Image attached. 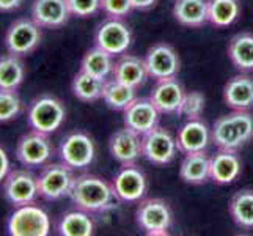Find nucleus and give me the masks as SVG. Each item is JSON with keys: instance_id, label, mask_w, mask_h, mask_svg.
I'll return each mask as SVG.
<instances>
[{"instance_id": "obj_1", "label": "nucleus", "mask_w": 253, "mask_h": 236, "mask_svg": "<svg viewBox=\"0 0 253 236\" xmlns=\"http://www.w3.org/2000/svg\"><path fill=\"white\" fill-rule=\"evenodd\" d=\"M68 197L77 208L90 214L107 211L113 208L118 200L113 192L112 183H107L104 178L90 173L74 177Z\"/></svg>"}, {"instance_id": "obj_2", "label": "nucleus", "mask_w": 253, "mask_h": 236, "mask_svg": "<svg viewBox=\"0 0 253 236\" xmlns=\"http://www.w3.org/2000/svg\"><path fill=\"white\" fill-rule=\"evenodd\" d=\"M212 142L219 150L238 151L253 137V117L249 110H234L220 117L211 131Z\"/></svg>"}, {"instance_id": "obj_3", "label": "nucleus", "mask_w": 253, "mask_h": 236, "mask_svg": "<svg viewBox=\"0 0 253 236\" xmlns=\"http://www.w3.org/2000/svg\"><path fill=\"white\" fill-rule=\"evenodd\" d=\"M66 120L63 102L52 94H41L35 98L27 109V123L32 131L41 134H52L60 129Z\"/></svg>"}, {"instance_id": "obj_4", "label": "nucleus", "mask_w": 253, "mask_h": 236, "mask_svg": "<svg viewBox=\"0 0 253 236\" xmlns=\"http://www.w3.org/2000/svg\"><path fill=\"white\" fill-rule=\"evenodd\" d=\"M6 233L10 236H47L50 217L33 203L14 206V211L6 219Z\"/></svg>"}, {"instance_id": "obj_5", "label": "nucleus", "mask_w": 253, "mask_h": 236, "mask_svg": "<svg viewBox=\"0 0 253 236\" xmlns=\"http://www.w3.org/2000/svg\"><path fill=\"white\" fill-rule=\"evenodd\" d=\"M135 222L146 235L150 236H164L167 235L173 214L167 202L161 198H142L138 202L135 211Z\"/></svg>"}, {"instance_id": "obj_6", "label": "nucleus", "mask_w": 253, "mask_h": 236, "mask_svg": "<svg viewBox=\"0 0 253 236\" xmlns=\"http://www.w3.org/2000/svg\"><path fill=\"white\" fill-rule=\"evenodd\" d=\"M60 161L73 170H82L90 167L96 156V146L93 139L84 131H74L63 137L58 146Z\"/></svg>"}, {"instance_id": "obj_7", "label": "nucleus", "mask_w": 253, "mask_h": 236, "mask_svg": "<svg viewBox=\"0 0 253 236\" xmlns=\"http://www.w3.org/2000/svg\"><path fill=\"white\" fill-rule=\"evenodd\" d=\"M38 190L40 197L55 202L69 194V189L74 181L73 169L65 162L46 164L38 175Z\"/></svg>"}, {"instance_id": "obj_8", "label": "nucleus", "mask_w": 253, "mask_h": 236, "mask_svg": "<svg viewBox=\"0 0 253 236\" xmlns=\"http://www.w3.org/2000/svg\"><path fill=\"white\" fill-rule=\"evenodd\" d=\"M41 27L33 19H17L6 30L5 46L13 55L25 57L41 45Z\"/></svg>"}, {"instance_id": "obj_9", "label": "nucleus", "mask_w": 253, "mask_h": 236, "mask_svg": "<svg viewBox=\"0 0 253 236\" xmlns=\"http://www.w3.org/2000/svg\"><path fill=\"white\" fill-rule=\"evenodd\" d=\"M176 139L169 129L156 126L150 133L142 136V153L143 157L153 165H167L178 153Z\"/></svg>"}, {"instance_id": "obj_10", "label": "nucleus", "mask_w": 253, "mask_h": 236, "mask_svg": "<svg viewBox=\"0 0 253 236\" xmlns=\"http://www.w3.org/2000/svg\"><path fill=\"white\" fill-rule=\"evenodd\" d=\"M3 195L13 206L35 203L40 197L38 178L27 169L10 170L3 180Z\"/></svg>"}, {"instance_id": "obj_11", "label": "nucleus", "mask_w": 253, "mask_h": 236, "mask_svg": "<svg viewBox=\"0 0 253 236\" xmlns=\"http://www.w3.org/2000/svg\"><path fill=\"white\" fill-rule=\"evenodd\" d=\"M94 43L113 57L123 55L132 45V32L118 17H109L96 29Z\"/></svg>"}, {"instance_id": "obj_12", "label": "nucleus", "mask_w": 253, "mask_h": 236, "mask_svg": "<svg viewBox=\"0 0 253 236\" xmlns=\"http://www.w3.org/2000/svg\"><path fill=\"white\" fill-rule=\"evenodd\" d=\"M54 154V148L46 134L32 133L24 134L19 142L16 145V157L24 167L35 169V167H42L49 162V159Z\"/></svg>"}, {"instance_id": "obj_13", "label": "nucleus", "mask_w": 253, "mask_h": 236, "mask_svg": "<svg viewBox=\"0 0 253 236\" xmlns=\"http://www.w3.org/2000/svg\"><path fill=\"white\" fill-rule=\"evenodd\" d=\"M112 188L120 202L134 203L145 198L148 181L145 173L135 164L123 165L112 180Z\"/></svg>"}, {"instance_id": "obj_14", "label": "nucleus", "mask_w": 253, "mask_h": 236, "mask_svg": "<svg viewBox=\"0 0 253 236\" xmlns=\"http://www.w3.org/2000/svg\"><path fill=\"white\" fill-rule=\"evenodd\" d=\"M145 65L150 77L156 81L176 77L179 71V57L170 45H154L145 57Z\"/></svg>"}, {"instance_id": "obj_15", "label": "nucleus", "mask_w": 253, "mask_h": 236, "mask_svg": "<svg viewBox=\"0 0 253 236\" xmlns=\"http://www.w3.org/2000/svg\"><path fill=\"white\" fill-rule=\"evenodd\" d=\"M159 113L150 98H137L123 110V121L126 128L143 136L158 126Z\"/></svg>"}, {"instance_id": "obj_16", "label": "nucleus", "mask_w": 253, "mask_h": 236, "mask_svg": "<svg viewBox=\"0 0 253 236\" xmlns=\"http://www.w3.org/2000/svg\"><path fill=\"white\" fill-rule=\"evenodd\" d=\"M109 151L115 161L121 165L135 164L142 153V136L132 129L123 128L115 131L109 139Z\"/></svg>"}, {"instance_id": "obj_17", "label": "nucleus", "mask_w": 253, "mask_h": 236, "mask_svg": "<svg viewBox=\"0 0 253 236\" xmlns=\"http://www.w3.org/2000/svg\"><path fill=\"white\" fill-rule=\"evenodd\" d=\"M68 0H33L32 19L41 29H60L71 17Z\"/></svg>"}, {"instance_id": "obj_18", "label": "nucleus", "mask_w": 253, "mask_h": 236, "mask_svg": "<svg viewBox=\"0 0 253 236\" xmlns=\"http://www.w3.org/2000/svg\"><path fill=\"white\" fill-rule=\"evenodd\" d=\"M212 141L211 131L208 125L203 123L202 118L198 120H187L184 125L178 131L176 143L179 151L182 153H197V151H206L209 142Z\"/></svg>"}, {"instance_id": "obj_19", "label": "nucleus", "mask_w": 253, "mask_h": 236, "mask_svg": "<svg viewBox=\"0 0 253 236\" xmlns=\"http://www.w3.org/2000/svg\"><path fill=\"white\" fill-rule=\"evenodd\" d=\"M182 98H184V90L176 77L158 81L150 94V99L161 113H179Z\"/></svg>"}, {"instance_id": "obj_20", "label": "nucleus", "mask_w": 253, "mask_h": 236, "mask_svg": "<svg viewBox=\"0 0 253 236\" xmlns=\"http://www.w3.org/2000/svg\"><path fill=\"white\" fill-rule=\"evenodd\" d=\"M242 170L241 157L233 150H219L211 157V180L217 185H230Z\"/></svg>"}, {"instance_id": "obj_21", "label": "nucleus", "mask_w": 253, "mask_h": 236, "mask_svg": "<svg viewBox=\"0 0 253 236\" xmlns=\"http://www.w3.org/2000/svg\"><path fill=\"white\" fill-rule=\"evenodd\" d=\"M223 99L233 110H249L253 107V79L234 76L223 89Z\"/></svg>"}, {"instance_id": "obj_22", "label": "nucleus", "mask_w": 253, "mask_h": 236, "mask_svg": "<svg viewBox=\"0 0 253 236\" xmlns=\"http://www.w3.org/2000/svg\"><path fill=\"white\" fill-rule=\"evenodd\" d=\"M179 177L187 185H203L211 178V157L205 151L187 153L181 162Z\"/></svg>"}, {"instance_id": "obj_23", "label": "nucleus", "mask_w": 253, "mask_h": 236, "mask_svg": "<svg viewBox=\"0 0 253 236\" xmlns=\"http://www.w3.org/2000/svg\"><path fill=\"white\" fill-rule=\"evenodd\" d=\"M148 74V69L145 65V60L138 58L135 55H123L113 66L112 77L117 79L118 82H123L129 87L138 89L145 84Z\"/></svg>"}, {"instance_id": "obj_24", "label": "nucleus", "mask_w": 253, "mask_h": 236, "mask_svg": "<svg viewBox=\"0 0 253 236\" xmlns=\"http://www.w3.org/2000/svg\"><path fill=\"white\" fill-rule=\"evenodd\" d=\"M173 16L186 27H202L208 22V0H176Z\"/></svg>"}, {"instance_id": "obj_25", "label": "nucleus", "mask_w": 253, "mask_h": 236, "mask_svg": "<svg viewBox=\"0 0 253 236\" xmlns=\"http://www.w3.org/2000/svg\"><path fill=\"white\" fill-rule=\"evenodd\" d=\"M57 233L62 236H91L94 233V222L90 213L77 208L60 217Z\"/></svg>"}, {"instance_id": "obj_26", "label": "nucleus", "mask_w": 253, "mask_h": 236, "mask_svg": "<svg viewBox=\"0 0 253 236\" xmlns=\"http://www.w3.org/2000/svg\"><path fill=\"white\" fill-rule=\"evenodd\" d=\"M113 66H115L113 55L109 54L107 50L94 46L90 50H86L85 55L82 57L81 71H85L91 76H96L99 79H104V81H107V77L112 76V73H113Z\"/></svg>"}, {"instance_id": "obj_27", "label": "nucleus", "mask_w": 253, "mask_h": 236, "mask_svg": "<svg viewBox=\"0 0 253 236\" xmlns=\"http://www.w3.org/2000/svg\"><path fill=\"white\" fill-rule=\"evenodd\" d=\"M102 99L112 110H125L130 102L137 99V89L112 77V81H106L104 84Z\"/></svg>"}, {"instance_id": "obj_28", "label": "nucleus", "mask_w": 253, "mask_h": 236, "mask_svg": "<svg viewBox=\"0 0 253 236\" xmlns=\"http://www.w3.org/2000/svg\"><path fill=\"white\" fill-rule=\"evenodd\" d=\"M228 57L241 71H253V35L238 33L228 46Z\"/></svg>"}, {"instance_id": "obj_29", "label": "nucleus", "mask_w": 253, "mask_h": 236, "mask_svg": "<svg viewBox=\"0 0 253 236\" xmlns=\"http://www.w3.org/2000/svg\"><path fill=\"white\" fill-rule=\"evenodd\" d=\"M25 79V66L21 57L8 52L0 57V90H17Z\"/></svg>"}, {"instance_id": "obj_30", "label": "nucleus", "mask_w": 253, "mask_h": 236, "mask_svg": "<svg viewBox=\"0 0 253 236\" xmlns=\"http://www.w3.org/2000/svg\"><path fill=\"white\" fill-rule=\"evenodd\" d=\"M104 84H106L104 79L91 76L85 71H79L73 79L71 89H73V94L79 101L94 102L102 98Z\"/></svg>"}, {"instance_id": "obj_31", "label": "nucleus", "mask_w": 253, "mask_h": 236, "mask_svg": "<svg viewBox=\"0 0 253 236\" xmlns=\"http://www.w3.org/2000/svg\"><path fill=\"white\" fill-rule=\"evenodd\" d=\"M230 214L234 224L241 229H253V190L244 189L233 195Z\"/></svg>"}, {"instance_id": "obj_32", "label": "nucleus", "mask_w": 253, "mask_h": 236, "mask_svg": "<svg viewBox=\"0 0 253 236\" xmlns=\"http://www.w3.org/2000/svg\"><path fill=\"white\" fill-rule=\"evenodd\" d=\"M239 13L238 0H208V21L215 27H228L238 19Z\"/></svg>"}, {"instance_id": "obj_33", "label": "nucleus", "mask_w": 253, "mask_h": 236, "mask_svg": "<svg viewBox=\"0 0 253 236\" xmlns=\"http://www.w3.org/2000/svg\"><path fill=\"white\" fill-rule=\"evenodd\" d=\"M22 112V101L16 90H0V123H8Z\"/></svg>"}, {"instance_id": "obj_34", "label": "nucleus", "mask_w": 253, "mask_h": 236, "mask_svg": "<svg viewBox=\"0 0 253 236\" xmlns=\"http://www.w3.org/2000/svg\"><path fill=\"white\" fill-rule=\"evenodd\" d=\"M206 106V98L202 92H189L184 93V98L181 102L179 115H184L187 120H198L202 118Z\"/></svg>"}, {"instance_id": "obj_35", "label": "nucleus", "mask_w": 253, "mask_h": 236, "mask_svg": "<svg viewBox=\"0 0 253 236\" xmlns=\"http://www.w3.org/2000/svg\"><path fill=\"white\" fill-rule=\"evenodd\" d=\"M69 10L77 17H91L101 10V0H68Z\"/></svg>"}, {"instance_id": "obj_36", "label": "nucleus", "mask_w": 253, "mask_h": 236, "mask_svg": "<svg viewBox=\"0 0 253 236\" xmlns=\"http://www.w3.org/2000/svg\"><path fill=\"white\" fill-rule=\"evenodd\" d=\"M101 10L109 17H121L127 16L134 10L130 0H101Z\"/></svg>"}, {"instance_id": "obj_37", "label": "nucleus", "mask_w": 253, "mask_h": 236, "mask_svg": "<svg viewBox=\"0 0 253 236\" xmlns=\"http://www.w3.org/2000/svg\"><path fill=\"white\" fill-rule=\"evenodd\" d=\"M8 173H10V159H8L6 151L0 146V183L6 178Z\"/></svg>"}, {"instance_id": "obj_38", "label": "nucleus", "mask_w": 253, "mask_h": 236, "mask_svg": "<svg viewBox=\"0 0 253 236\" xmlns=\"http://www.w3.org/2000/svg\"><path fill=\"white\" fill-rule=\"evenodd\" d=\"M24 0H0V13H13L22 6Z\"/></svg>"}, {"instance_id": "obj_39", "label": "nucleus", "mask_w": 253, "mask_h": 236, "mask_svg": "<svg viewBox=\"0 0 253 236\" xmlns=\"http://www.w3.org/2000/svg\"><path fill=\"white\" fill-rule=\"evenodd\" d=\"M130 2H132L134 10H148V8L154 6L158 0H130Z\"/></svg>"}]
</instances>
